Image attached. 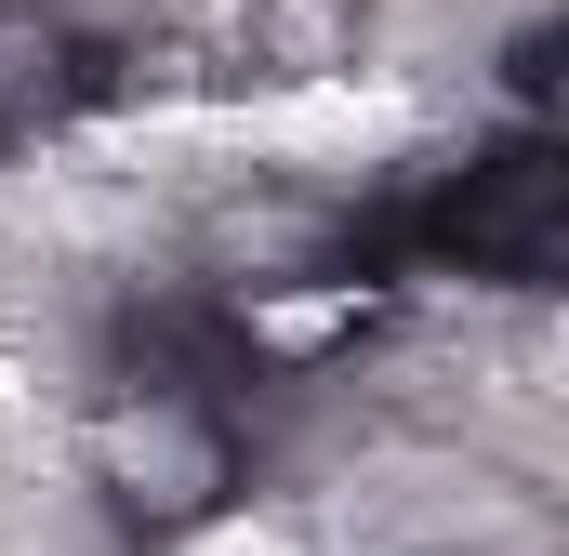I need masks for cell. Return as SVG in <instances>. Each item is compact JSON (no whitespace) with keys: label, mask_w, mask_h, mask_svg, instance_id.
<instances>
[{"label":"cell","mask_w":569,"mask_h":556,"mask_svg":"<svg viewBox=\"0 0 569 556\" xmlns=\"http://www.w3.org/2000/svg\"><path fill=\"white\" fill-rule=\"evenodd\" d=\"M212 291H291V278H358V199L318 186H226L199 212Z\"/></svg>","instance_id":"7a4b0ae2"},{"label":"cell","mask_w":569,"mask_h":556,"mask_svg":"<svg viewBox=\"0 0 569 556\" xmlns=\"http://www.w3.org/2000/svg\"><path fill=\"white\" fill-rule=\"evenodd\" d=\"M80 464H93V490L133 544H186V530L239 517V490H252L239 398H212V385H107Z\"/></svg>","instance_id":"6da1fadb"},{"label":"cell","mask_w":569,"mask_h":556,"mask_svg":"<svg viewBox=\"0 0 569 556\" xmlns=\"http://www.w3.org/2000/svg\"><path fill=\"white\" fill-rule=\"evenodd\" d=\"M107 107H120V40H93L53 0H0V146L80 133Z\"/></svg>","instance_id":"3957f363"},{"label":"cell","mask_w":569,"mask_h":556,"mask_svg":"<svg viewBox=\"0 0 569 556\" xmlns=\"http://www.w3.org/2000/svg\"><path fill=\"white\" fill-rule=\"evenodd\" d=\"M226 53H239V80H279V93L291 80H345L371 53V0H252Z\"/></svg>","instance_id":"277c9868"}]
</instances>
